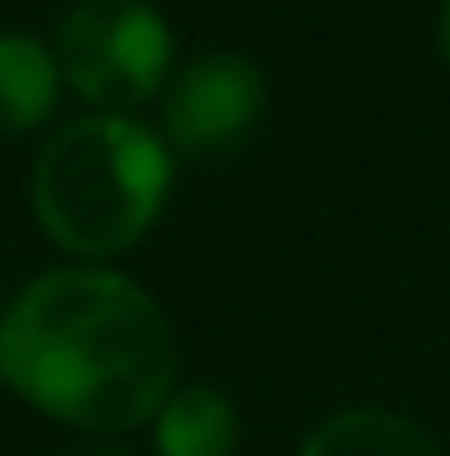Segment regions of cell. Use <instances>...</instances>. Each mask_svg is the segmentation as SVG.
Instances as JSON below:
<instances>
[{
  "label": "cell",
  "instance_id": "6da1fadb",
  "mask_svg": "<svg viewBox=\"0 0 450 456\" xmlns=\"http://www.w3.org/2000/svg\"><path fill=\"white\" fill-rule=\"evenodd\" d=\"M0 382L48 419L122 436L175 393V340L138 281L101 265H64L5 308Z\"/></svg>",
  "mask_w": 450,
  "mask_h": 456
},
{
  "label": "cell",
  "instance_id": "7a4b0ae2",
  "mask_svg": "<svg viewBox=\"0 0 450 456\" xmlns=\"http://www.w3.org/2000/svg\"><path fill=\"white\" fill-rule=\"evenodd\" d=\"M170 149L133 117H75L32 165V213L75 255H122L159 224L170 202Z\"/></svg>",
  "mask_w": 450,
  "mask_h": 456
},
{
  "label": "cell",
  "instance_id": "3957f363",
  "mask_svg": "<svg viewBox=\"0 0 450 456\" xmlns=\"http://www.w3.org/2000/svg\"><path fill=\"white\" fill-rule=\"evenodd\" d=\"M64 86L101 117H133L165 91L175 32L149 0H75L53 43Z\"/></svg>",
  "mask_w": 450,
  "mask_h": 456
},
{
  "label": "cell",
  "instance_id": "277c9868",
  "mask_svg": "<svg viewBox=\"0 0 450 456\" xmlns=\"http://www.w3.org/2000/svg\"><path fill=\"white\" fill-rule=\"evenodd\" d=\"M265 96H270L265 69L249 53L213 48L175 75V86L165 96V133L191 159L238 149L249 138V127L265 117Z\"/></svg>",
  "mask_w": 450,
  "mask_h": 456
},
{
  "label": "cell",
  "instance_id": "5b68a950",
  "mask_svg": "<svg viewBox=\"0 0 450 456\" xmlns=\"http://www.w3.org/2000/svg\"><path fill=\"white\" fill-rule=\"evenodd\" d=\"M238 446V409L233 398L191 382L175 387L165 398V409L154 414V452L159 456H233Z\"/></svg>",
  "mask_w": 450,
  "mask_h": 456
},
{
  "label": "cell",
  "instance_id": "8992f818",
  "mask_svg": "<svg viewBox=\"0 0 450 456\" xmlns=\"http://www.w3.org/2000/svg\"><path fill=\"white\" fill-rule=\"evenodd\" d=\"M59 59L27 32H0V138L32 133L53 117L59 102Z\"/></svg>",
  "mask_w": 450,
  "mask_h": 456
},
{
  "label": "cell",
  "instance_id": "52a82bcc",
  "mask_svg": "<svg viewBox=\"0 0 450 456\" xmlns=\"http://www.w3.org/2000/svg\"><path fill=\"white\" fill-rule=\"evenodd\" d=\"M297 456H440V446L403 414L387 409H350L324 419Z\"/></svg>",
  "mask_w": 450,
  "mask_h": 456
},
{
  "label": "cell",
  "instance_id": "ba28073f",
  "mask_svg": "<svg viewBox=\"0 0 450 456\" xmlns=\"http://www.w3.org/2000/svg\"><path fill=\"white\" fill-rule=\"evenodd\" d=\"M440 48H446V64H450V0H440Z\"/></svg>",
  "mask_w": 450,
  "mask_h": 456
},
{
  "label": "cell",
  "instance_id": "9c48e42d",
  "mask_svg": "<svg viewBox=\"0 0 450 456\" xmlns=\"http://www.w3.org/2000/svg\"><path fill=\"white\" fill-rule=\"evenodd\" d=\"M64 456H133V452H117V446H80V452H64Z\"/></svg>",
  "mask_w": 450,
  "mask_h": 456
}]
</instances>
